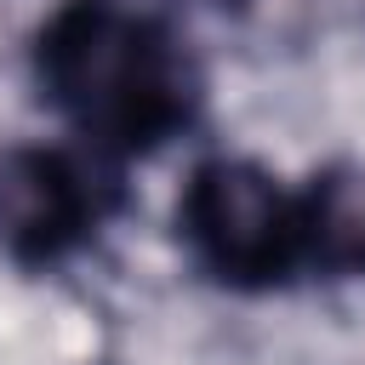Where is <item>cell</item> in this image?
Returning <instances> with one entry per match:
<instances>
[{"label": "cell", "mask_w": 365, "mask_h": 365, "mask_svg": "<svg viewBox=\"0 0 365 365\" xmlns=\"http://www.w3.org/2000/svg\"><path fill=\"white\" fill-rule=\"evenodd\" d=\"M40 80L57 108L103 143L148 148L188 114L171 34L120 0H68L40 29Z\"/></svg>", "instance_id": "cell-1"}, {"label": "cell", "mask_w": 365, "mask_h": 365, "mask_svg": "<svg viewBox=\"0 0 365 365\" xmlns=\"http://www.w3.org/2000/svg\"><path fill=\"white\" fill-rule=\"evenodd\" d=\"M182 228L200 262L234 285L279 279L302 257V211L285 200V188L268 171L245 160H211L194 171L182 200Z\"/></svg>", "instance_id": "cell-2"}, {"label": "cell", "mask_w": 365, "mask_h": 365, "mask_svg": "<svg viewBox=\"0 0 365 365\" xmlns=\"http://www.w3.org/2000/svg\"><path fill=\"white\" fill-rule=\"evenodd\" d=\"M91 194L74 160L51 148L0 154V245L17 257H57L86 234Z\"/></svg>", "instance_id": "cell-3"}, {"label": "cell", "mask_w": 365, "mask_h": 365, "mask_svg": "<svg viewBox=\"0 0 365 365\" xmlns=\"http://www.w3.org/2000/svg\"><path fill=\"white\" fill-rule=\"evenodd\" d=\"M302 211V257H314L331 274H365V171L342 165L325 171Z\"/></svg>", "instance_id": "cell-4"}]
</instances>
